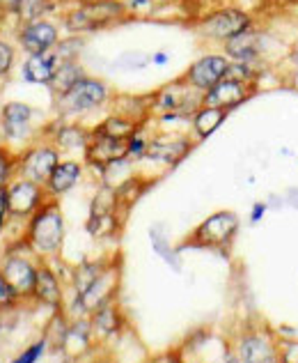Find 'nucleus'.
I'll use <instances>...</instances> for the list:
<instances>
[{
	"instance_id": "obj_1",
	"label": "nucleus",
	"mask_w": 298,
	"mask_h": 363,
	"mask_svg": "<svg viewBox=\"0 0 298 363\" xmlns=\"http://www.w3.org/2000/svg\"><path fill=\"white\" fill-rule=\"evenodd\" d=\"M205 92L195 90L186 79H179L175 83H168L151 97L149 111L159 116L163 122H179L195 116V111L202 106Z\"/></svg>"
},
{
	"instance_id": "obj_2",
	"label": "nucleus",
	"mask_w": 298,
	"mask_h": 363,
	"mask_svg": "<svg viewBox=\"0 0 298 363\" xmlns=\"http://www.w3.org/2000/svg\"><path fill=\"white\" fill-rule=\"evenodd\" d=\"M129 16L127 7L120 0H85L64 16V26L69 33H94L110 28Z\"/></svg>"
},
{
	"instance_id": "obj_3",
	"label": "nucleus",
	"mask_w": 298,
	"mask_h": 363,
	"mask_svg": "<svg viewBox=\"0 0 298 363\" xmlns=\"http://www.w3.org/2000/svg\"><path fill=\"white\" fill-rule=\"evenodd\" d=\"M255 23H257V16L253 12L227 5V7L214 9V12L202 16L200 23H197V33L209 42L225 44V42L232 40V37L248 30V28L255 26Z\"/></svg>"
},
{
	"instance_id": "obj_4",
	"label": "nucleus",
	"mask_w": 298,
	"mask_h": 363,
	"mask_svg": "<svg viewBox=\"0 0 298 363\" xmlns=\"http://www.w3.org/2000/svg\"><path fill=\"white\" fill-rule=\"evenodd\" d=\"M108 97H110L108 85L103 81L92 79V76H83L71 90H67L60 97H55V106L62 118H76V116H85V113L101 108L103 104L108 101Z\"/></svg>"
},
{
	"instance_id": "obj_5",
	"label": "nucleus",
	"mask_w": 298,
	"mask_h": 363,
	"mask_svg": "<svg viewBox=\"0 0 298 363\" xmlns=\"http://www.w3.org/2000/svg\"><path fill=\"white\" fill-rule=\"evenodd\" d=\"M271 49H273V35L264 30V28H259L257 23L223 44V51L232 62L271 65Z\"/></svg>"
},
{
	"instance_id": "obj_6",
	"label": "nucleus",
	"mask_w": 298,
	"mask_h": 363,
	"mask_svg": "<svg viewBox=\"0 0 298 363\" xmlns=\"http://www.w3.org/2000/svg\"><path fill=\"white\" fill-rule=\"evenodd\" d=\"M30 237H33V244L44 253H53L55 248H60L62 237H64V223H62L60 207L55 203L40 207V212L33 218Z\"/></svg>"
},
{
	"instance_id": "obj_7",
	"label": "nucleus",
	"mask_w": 298,
	"mask_h": 363,
	"mask_svg": "<svg viewBox=\"0 0 298 363\" xmlns=\"http://www.w3.org/2000/svg\"><path fill=\"white\" fill-rule=\"evenodd\" d=\"M257 90L259 88H257V85H253V83L239 81V79H234V76H225L223 81L216 83L214 88L205 92L202 104H205V106L225 108L227 113H232L234 108H239L248 99H253Z\"/></svg>"
},
{
	"instance_id": "obj_8",
	"label": "nucleus",
	"mask_w": 298,
	"mask_h": 363,
	"mask_svg": "<svg viewBox=\"0 0 298 363\" xmlns=\"http://www.w3.org/2000/svg\"><path fill=\"white\" fill-rule=\"evenodd\" d=\"M83 159L90 168H97L103 175L108 166L118 164V161H122V159H129V140L105 136V133H99V131L92 129L90 145H88V150H85Z\"/></svg>"
},
{
	"instance_id": "obj_9",
	"label": "nucleus",
	"mask_w": 298,
	"mask_h": 363,
	"mask_svg": "<svg viewBox=\"0 0 298 363\" xmlns=\"http://www.w3.org/2000/svg\"><path fill=\"white\" fill-rule=\"evenodd\" d=\"M229 65H232V60H229L225 53H207L188 67L184 79L193 85L195 90L207 92L229 74Z\"/></svg>"
},
{
	"instance_id": "obj_10",
	"label": "nucleus",
	"mask_w": 298,
	"mask_h": 363,
	"mask_svg": "<svg viewBox=\"0 0 298 363\" xmlns=\"http://www.w3.org/2000/svg\"><path fill=\"white\" fill-rule=\"evenodd\" d=\"M190 150H193V140L188 136L161 133V136L149 138L145 161H154V164H161V166H177L190 155Z\"/></svg>"
},
{
	"instance_id": "obj_11",
	"label": "nucleus",
	"mask_w": 298,
	"mask_h": 363,
	"mask_svg": "<svg viewBox=\"0 0 298 363\" xmlns=\"http://www.w3.org/2000/svg\"><path fill=\"white\" fill-rule=\"evenodd\" d=\"M239 230V216L234 212H216L195 230V242L202 246H225Z\"/></svg>"
},
{
	"instance_id": "obj_12",
	"label": "nucleus",
	"mask_w": 298,
	"mask_h": 363,
	"mask_svg": "<svg viewBox=\"0 0 298 363\" xmlns=\"http://www.w3.org/2000/svg\"><path fill=\"white\" fill-rule=\"evenodd\" d=\"M57 164H60V150L53 145H40L23 157L21 170L25 179H33L37 184H46Z\"/></svg>"
},
{
	"instance_id": "obj_13",
	"label": "nucleus",
	"mask_w": 298,
	"mask_h": 363,
	"mask_svg": "<svg viewBox=\"0 0 298 363\" xmlns=\"http://www.w3.org/2000/svg\"><path fill=\"white\" fill-rule=\"evenodd\" d=\"M18 42H21V46L28 53L35 55V53L55 49V46L60 44V33H57V28L51 21L40 18V21L23 26L21 35H18Z\"/></svg>"
},
{
	"instance_id": "obj_14",
	"label": "nucleus",
	"mask_w": 298,
	"mask_h": 363,
	"mask_svg": "<svg viewBox=\"0 0 298 363\" xmlns=\"http://www.w3.org/2000/svg\"><path fill=\"white\" fill-rule=\"evenodd\" d=\"M42 198H44L42 184L23 177L21 182H16V184L9 186L7 209L12 214H30L37 207H42Z\"/></svg>"
},
{
	"instance_id": "obj_15",
	"label": "nucleus",
	"mask_w": 298,
	"mask_h": 363,
	"mask_svg": "<svg viewBox=\"0 0 298 363\" xmlns=\"http://www.w3.org/2000/svg\"><path fill=\"white\" fill-rule=\"evenodd\" d=\"M62 62L64 60H62V55L57 53V49H49V51L35 53L23 65V79L28 83L49 85L51 79L55 76V72H57V67H60Z\"/></svg>"
},
{
	"instance_id": "obj_16",
	"label": "nucleus",
	"mask_w": 298,
	"mask_h": 363,
	"mask_svg": "<svg viewBox=\"0 0 298 363\" xmlns=\"http://www.w3.org/2000/svg\"><path fill=\"white\" fill-rule=\"evenodd\" d=\"M30 120H33V108L28 104L12 101L3 108V131L12 140L25 138V133L30 131Z\"/></svg>"
},
{
	"instance_id": "obj_17",
	"label": "nucleus",
	"mask_w": 298,
	"mask_h": 363,
	"mask_svg": "<svg viewBox=\"0 0 298 363\" xmlns=\"http://www.w3.org/2000/svg\"><path fill=\"white\" fill-rule=\"evenodd\" d=\"M90 138H92V129H85L81 124H74V122H62V124H57L53 140L57 150L81 152V155H85V150L90 145Z\"/></svg>"
},
{
	"instance_id": "obj_18",
	"label": "nucleus",
	"mask_w": 298,
	"mask_h": 363,
	"mask_svg": "<svg viewBox=\"0 0 298 363\" xmlns=\"http://www.w3.org/2000/svg\"><path fill=\"white\" fill-rule=\"evenodd\" d=\"M83 177V164L76 159H67L55 166L53 175L49 177V182H46V189L51 191L53 196H62L67 194V191H71L76 184L81 182Z\"/></svg>"
},
{
	"instance_id": "obj_19",
	"label": "nucleus",
	"mask_w": 298,
	"mask_h": 363,
	"mask_svg": "<svg viewBox=\"0 0 298 363\" xmlns=\"http://www.w3.org/2000/svg\"><path fill=\"white\" fill-rule=\"evenodd\" d=\"M229 113L225 108H216V106H202L195 111V116L190 118V129H193L195 138L197 140H205L209 138L211 133L220 129V124L227 120Z\"/></svg>"
},
{
	"instance_id": "obj_20",
	"label": "nucleus",
	"mask_w": 298,
	"mask_h": 363,
	"mask_svg": "<svg viewBox=\"0 0 298 363\" xmlns=\"http://www.w3.org/2000/svg\"><path fill=\"white\" fill-rule=\"evenodd\" d=\"M83 76H88V74H85V69L79 65V60H67V62H62L60 67H57V72L51 79L49 88H51V92L55 94V97H60V94H64L67 90H71L74 85L83 79Z\"/></svg>"
},
{
	"instance_id": "obj_21",
	"label": "nucleus",
	"mask_w": 298,
	"mask_h": 363,
	"mask_svg": "<svg viewBox=\"0 0 298 363\" xmlns=\"http://www.w3.org/2000/svg\"><path fill=\"white\" fill-rule=\"evenodd\" d=\"M140 129H142V122L133 120L129 116H122V113H118V116H108L99 127H94V131L105 133V136H113V138H122V140H129L133 133Z\"/></svg>"
},
{
	"instance_id": "obj_22",
	"label": "nucleus",
	"mask_w": 298,
	"mask_h": 363,
	"mask_svg": "<svg viewBox=\"0 0 298 363\" xmlns=\"http://www.w3.org/2000/svg\"><path fill=\"white\" fill-rule=\"evenodd\" d=\"M5 279L16 290H30L35 288L37 272H33V267L25 260H9L5 267Z\"/></svg>"
},
{
	"instance_id": "obj_23",
	"label": "nucleus",
	"mask_w": 298,
	"mask_h": 363,
	"mask_svg": "<svg viewBox=\"0 0 298 363\" xmlns=\"http://www.w3.org/2000/svg\"><path fill=\"white\" fill-rule=\"evenodd\" d=\"M49 9H51L49 0H21L14 12H18V16H21L25 23H33L44 18V14L49 12Z\"/></svg>"
},
{
	"instance_id": "obj_24",
	"label": "nucleus",
	"mask_w": 298,
	"mask_h": 363,
	"mask_svg": "<svg viewBox=\"0 0 298 363\" xmlns=\"http://www.w3.org/2000/svg\"><path fill=\"white\" fill-rule=\"evenodd\" d=\"M35 288L40 290V294H42L44 299H51V301L57 299V283H55V279L46 269L44 272H37Z\"/></svg>"
},
{
	"instance_id": "obj_25",
	"label": "nucleus",
	"mask_w": 298,
	"mask_h": 363,
	"mask_svg": "<svg viewBox=\"0 0 298 363\" xmlns=\"http://www.w3.org/2000/svg\"><path fill=\"white\" fill-rule=\"evenodd\" d=\"M131 16H147L156 7V0H120Z\"/></svg>"
},
{
	"instance_id": "obj_26",
	"label": "nucleus",
	"mask_w": 298,
	"mask_h": 363,
	"mask_svg": "<svg viewBox=\"0 0 298 363\" xmlns=\"http://www.w3.org/2000/svg\"><path fill=\"white\" fill-rule=\"evenodd\" d=\"M14 62V49L5 42H0V76L9 72V67Z\"/></svg>"
},
{
	"instance_id": "obj_27",
	"label": "nucleus",
	"mask_w": 298,
	"mask_h": 363,
	"mask_svg": "<svg viewBox=\"0 0 298 363\" xmlns=\"http://www.w3.org/2000/svg\"><path fill=\"white\" fill-rule=\"evenodd\" d=\"M268 212V203H255L253 209H250V221L259 223L264 218V214Z\"/></svg>"
},
{
	"instance_id": "obj_28",
	"label": "nucleus",
	"mask_w": 298,
	"mask_h": 363,
	"mask_svg": "<svg viewBox=\"0 0 298 363\" xmlns=\"http://www.w3.org/2000/svg\"><path fill=\"white\" fill-rule=\"evenodd\" d=\"M7 175H9V161H5L3 157H0V189H3Z\"/></svg>"
},
{
	"instance_id": "obj_29",
	"label": "nucleus",
	"mask_w": 298,
	"mask_h": 363,
	"mask_svg": "<svg viewBox=\"0 0 298 363\" xmlns=\"http://www.w3.org/2000/svg\"><path fill=\"white\" fill-rule=\"evenodd\" d=\"M280 9H298V0H271Z\"/></svg>"
},
{
	"instance_id": "obj_30",
	"label": "nucleus",
	"mask_w": 298,
	"mask_h": 363,
	"mask_svg": "<svg viewBox=\"0 0 298 363\" xmlns=\"http://www.w3.org/2000/svg\"><path fill=\"white\" fill-rule=\"evenodd\" d=\"M168 60H170V58H168V53H166V51H159V53H154V55H151V62H154V65H166Z\"/></svg>"
},
{
	"instance_id": "obj_31",
	"label": "nucleus",
	"mask_w": 298,
	"mask_h": 363,
	"mask_svg": "<svg viewBox=\"0 0 298 363\" xmlns=\"http://www.w3.org/2000/svg\"><path fill=\"white\" fill-rule=\"evenodd\" d=\"M40 350H42V345H40V347H35V350H30V352H28V357H23L18 363H33V361L37 359V354H40Z\"/></svg>"
},
{
	"instance_id": "obj_32",
	"label": "nucleus",
	"mask_w": 298,
	"mask_h": 363,
	"mask_svg": "<svg viewBox=\"0 0 298 363\" xmlns=\"http://www.w3.org/2000/svg\"><path fill=\"white\" fill-rule=\"evenodd\" d=\"M0 3H3L5 7H9V9H16V5L21 3V0H0Z\"/></svg>"
},
{
	"instance_id": "obj_33",
	"label": "nucleus",
	"mask_w": 298,
	"mask_h": 363,
	"mask_svg": "<svg viewBox=\"0 0 298 363\" xmlns=\"http://www.w3.org/2000/svg\"><path fill=\"white\" fill-rule=\"evenodd\" d=\"M79 3H85V0H79Z\"/></svg>"
},
{
	"instance_id": "obj_34",
	"label": "nucleus",
	"mask_w": 298,
	"mask_h": 363,
	"mask_svg": "<svg viewBox=\"0 0 298 363\" xmlns=\"http://www.w3.org/2000/svg\"><path fill=\"white\" fill-rule=\"evenodd\" d=\"M296 44H298V37H296Z\"/></svg>"
},
{
	"instance_id": "obj_35",
	"label": "nucleus",
	"mask_w": 298,
	"mask_h": 363,
	"mask_svg": "<svg viewBox=\"0 0 298 363\" xmlns=\"http://www.w3.org/2000/svg\"><path fill=\"white\" fill-rule=\"evenodd\" d=\"M232 363H236V361H232Z\"/></svg>"
},
{
	"instance_id": "obj_36",
	"label": "nucleus",
	"mask_w": 298,
	"mask_h": 363,
	"mask_svg": "<svg viewBox=\"0 0 298 363\" xmlns=\"http://www.w3.org/2000/svg\"><path fill=\"white\" fill-rule=\"evenodd\" d=\"M0 221H3V218H0Z\"/></svg>"
}]
</instances>
